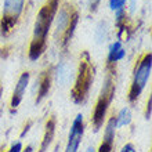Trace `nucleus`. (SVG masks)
<instances>
[{
    "label": "nucleus",
    "instance_id": "f257e3e1",
    "mask_svg": "<svg viewBox=\"0 0 152 152\" xmlns=\"http://www.w3.org/2000/svg\"><path fill=\"white\" fill-rule=\"evenodd\" d=\"M58 11V0H48L37 14L35 28H33V37L29 46V58L36 61L46 48V39H47L48 29L53 24V20Z\"/></svg>",
    "mask_w": 152,
    "mask_h": 152
},
{
    "label": "nucleus",
    "instance_id": "f03ea898",
    "mask_svg": "<svg viewBox=\"0 0 152 152\" xmlns=\"http://www.w3.org/2000/svg\"><path fill=\"white\" fill-rule=\"evenodd\" d=\"M76 24H77V11L72 6H64L57 11L54 36L62 47H65L69 43L75 32Z\"/></svg>",
    "mask_w": 152,
    "mask_h": 152
},
{
    "label": "nucleus",
    "instance_id": "7ed1b4c3",
    "mask_svg": "<svg viewBox=\"0 0 152 152\" xmlns=\"http://www.w3.org/2000/svg\"><path fill=\"white\" fill-rule=\"evenodd\" d=\"M93 76H94V69L91 66V62L88 60V54L84 53L83 58L80 61V66L76 75L75 86L72 88V100L76 104H82L87 98L88 90L91 86Z\"/></svg>",
    "mask_w": 152,
    "mask_h": 152
},
{
    "label": "nucleus",
    "instance_id": "20e7f679",
    "mask_svg": "<svg viewBox=\"0 0 152 152\" xmlns=\"http://www.w3.org/2000/svg\"><path fill=\"white\" fill-rule=\"evenodd\" d=\"M112 75L113 73L111 71L108 73V76H107L104 86H102V90L100 93V97L97 100L94 112H93L91 122H93V126H94V132H98L101 129V126L104 124V119H105V115H107V111H108V107L113 98V94H115V82H113Z\"/></svg>",
    "mask_w": 152,
    "mask_h": 152
},
{
    "label": "nucleus",
    "instance_id": "39448f33",
    "mask_svg": "<svg viewBox=\"0 0 152 152\" xmlns=\"http://www.w3.org/2000/svg\"><path fill=\"white\" fill-rule=\"evenodd\" d=\"M151 53H147L142 56L138 64L136 65L134 69V77H133L132 87L129 90V101L134 102L137 101V98L140 97V94L144 90L145 84L148 82L149 76H151Z\"/></svg>",
    "mask_w": 152,
    "mask_h": 152
},
{
    "label": "nucleus",
    "instance_id": "423d86ee",
    "mask_svg": "<svg viewBox=\"0 0 152 152\" xmlns=\"http://www.w3.org/2000/svg\"><path fill=\"white\" fill-rule=\"evenodd\" d=\"M24 4L25 0H4L3 15L0 21V29L3 36H8L14 31L21 14L24 11Z\"/></svg>",
    "mask_w": 152,
    "mask_h": 152
},
{
    "label": "nucleus",
    "instance_id": "0eeeda50",
    "mask_svg": "<svg viewBox=\"0 0 152 152\" xmlns=\"http://www.w3.org/2000/svg\"><path fill=\"white\" fill-rule=\"evenodd\" d=\"M84 134V122H83V115L77 113L76 118L73 119L72 126H71V132H69V137H68V144L65 152H77L79 145L82 142Z\"/></svg>",
    "mask_w": 152,
    "mask_h": 152
},
{
    "label": "nucleus",
    "instance_id": "6e6552de",
    "mask_svg": "<svg viewBox=\"0 0 152 152\" xmlns=\"http://www.w3.org/2000/svg\"><path fill=\"white\" fill-rule=\"evenodd\" d=\"M116 132V116H112L108 120L104 132V141L101 142L98 152H113V141Z\"/></svg>",
    "mask_w": 152,
    "mask_h": 152
},
{
    "label": "nucleus",
    "instance_id": "1a4fd4ad",
    "mask_svg": "<svg viewBox=\"0 0 152 152\" xmlns=\"http://www.w3.org/2000/svg\"><path fill=\"white\" fill-rule=\"evenodd\" d=\"M29 77H31L29 73L24 72L20 76L18 82H17L15 88H14V93H12V97H11V108L12 109L18 108V105L21 104V101L24 98L25 90H26V87H28V84H29Z\"/></svg>",
    "mask_w": 152,
    "mask_h": 152
},
{
    "label": "nucleus",
    "instance_id": "9d476101",
    "mask_svg": "<svg viewBox=\"0 0 152 152\" xmlns=\"http://www.w3.org/2000/svg\"><path fill=\"white\" fill-rule=\"evenodd\" d=\"M50 83H51V71H46V72H43L40 75L39 80H36V84H37L36 102H40L46 97V94L50 90Z\"/></svg>",
    "mask_w": 152,
    "mask_h": 152
},
{
    "label": "nucleus",
    "instance_id": "9b49d317",
    "mask_svg": "<svg viewBox=\"0 0 152 152\" xmlns=\"http://www.w3.org/2000/svg\"><path fill=\"white\" fill-rule=\"evenodd\" d=\"M73 71L72 65L66 64V62H62V64L58 65L57 68V72H56V77H57V82L61 84V86H66V84L71 83V80L73 77Z\"/></svg>",
    "mask_w": 152,
    "mask_h": 152
},
{
    "label": "nucleus",
    "instance_id": "f8f14e48",
    "mask_svg": "<svg viewBox=\"0 0 152 152\" xmlns=\"http://www.w3.org/2000/svg\"><path fill=\"white\" fill-rule=\"evenodd\" d=\"M54 133H56V119H48L47 123H46V132H44L43 136V141H42V145L39 148V152H46L51 144L53 138H54Z\"/></svg>",
    "mask_w": 152,
    "mask_h": 152
},
{
    "label": "nucleus",
    "instance_id": "ddd939ff",
    "mask_svg": "<svg viewBox=\"0 0 152 152\" xmlns=\"http://www.w3.org/2000/svg\"><path fill=\"white\" fill-rule=\"evenodd\" d=\"M124 57V50L122 47V42H113L109 46V54H108V64H116Z\"/></svg>",
    "mask_w": 152,
    "mask_h": 152
},
{
    "label": "nucleus",
    "instance_id": "4468645a",
    "mask_svg": "<svg viewBox=\"0 0 152 152\" xmlns=\"http://www.w3.org/2000/svg\"><path fill=\"white\" fill-rule=\"evenodd\" d=\"M130 123H132V112L126 107V108L120 109V112L116 116V127H124Z\"/></svg>",
    "mask_w": 152,
    "mask_h": 152
},
{
    "label": "nucleus",
    "instance_id": "2eb2a0df",
    "mask_svg": "<svg viewBox=\"0 0 152 152\" xmlns=\"http://www.w3.org/2000/svg\"><path fill=\"white\" fill-rule=\"evenodd\" d=\"M108 37V26L105 24L104 21H101L98 26H97V31H96V39L98 43H104L105 40Z\"/></svg>",
    "mask_w": 152,
    "mask_h": 152
},
{
    "label": "nucleus",
    "instance_id": "dca6fc26",
    "mask_svg": "<svg viewBox=\"0 0 152 152\" xmlns=\"http://www.w3.org/2000/svg\"><path fill=\"white\" fill-rule=\"evenodd\" d=\"M124 4H126V0H109V6H111V8L113 11L124 8Z\"/></svg>",
    "mask_w": 152,
    "mask_h": 152
},
{
    "label": "nucleus",
    "instance_id": "f3484780",
    "mask_svg": "<svg viewBox=\"0 0 152 152\" xmlns=\"http://www.w3.org/2000/svg\"><path fill=\"white\" fill-rule=\"evenodd\" d=\"M4 152H22V142L21 141H17L14 144L10 147L8 151H4Z\"/></svg>",
    "mask_w": 152,
    "mask_h": 152
},
{
    "label": "nucleus",
    "instance_id": "a211bd4d",
    "mask_svg": "<svg viewBox=\"0 0 152 152\" xmlns=\"http://www.w3.org/2000/svg\"><path fill=\"white\" fill-rule=\"evenodd\" d=\"M151 104H152V100L148 98V102H147V109H145V119L149 120L151 119Z\"/></svg>",
    "mask_w": 152,
    "mask_h": 152
},
{
    "label": "nucleus",
    "instance_id": "6ab92c4d",
    "mask_svg": "<svg viewBox=\"0 0 152 152\" xmlns=\"http://www.w3.org/2000/svg\"><path fill=\"white\" fill-rule=\"evenodd\" d=\"M10 50H11L10 46H4V47H1L0 48V57H4V58H6V57L10 54Z\"/></svg>",
    "mask_w": 152,
    "mask_h": 152
},
{
    "label": "nucleus",
    "instance_id": "aec40b11",
    "mask_svg": "<svg viewBox=\"0 0 152 152\" xmlns=\"http://www.w3.org/2000/svg\"><path fill=\"white\" fill-rule=\"evenodd\" d=\"M120 152H137V151H136V148H134L133 144H126L123 148L120 149Z\"/></svg>",
    "mask_w": 152,
    "mask_h": 152
},
{
    "label": "nucleus",
    "instance_id": "412c9836",
    "mask_svg": "<svg viewBox=\"0 0 152 152\" xmlns=\"http://www.w3.org/2000/svg\"><path fill=\"white\" fill-rule=\"evenodd\" d=\"M98 1H100V0H90V6H91L93 10H96V7H97V4H98Z\"/></svg>",
    "mask_w": 152,
    "mask_h": 152
},
{
    "label": "nucleus",
    "instance_id": "4be33fe9",
    "mask_svg": "<svg viewBox=\"0 0 152 152\" xmlns=\"http://www.w3.org/2000/svg\"><path fill=\"white\" fill-rule=\"evenodd\" d=\"M22 152H33V147H32V145H28V147H26V148H25Z\"/></svg>",
    "mask_w": 152,
    "mask_h": 152
},
{
    "label": "nucleus",
    "instance_id": "5701e85b",
    "mask_svg": "<svg viewBox=\"0 0 152 152\" xmlns=\"http://www.w3.org/2000/svg\"><path fill=\"white\" fill-rule=\"evenodd\" d=\"M86 152H96V149H94V147H88Z\"/></svg>",
    "mask_w": 152,
    "mask_h": 152
}]
</instances>
